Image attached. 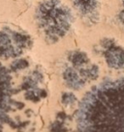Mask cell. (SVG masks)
<instances>
[{
  "instance_id": "obj_1",
  "label": "cell",
  "mask_w": 124,
  "mask_h": 132,
  "mask_svg": "<svg viewBox=\"0 0 124 132\" xmlns=\"http://www.w3.org/2000/svg\"><path fill=\"white\" fill-rule=\"evenodd\" d=\"M80 132H124V78L96 86L78 111Z\"/></svg>"
},
{
  "instance_id": "obj_2",
  "label": "cell",
  "mask_w": 124,
  "mask_h": 132,
  "mask_svg": "<svg viewBox=\"0 0 124 132\" xmlns=\"http://www.w3.org/2000/svg\"><path fill=\"white\" fill-rule=\"evenodd\" d=\"M36 18L49 37H62L69 30L73 15L60 0H45L37 9Z\"/></svg>"
},
{
  "instance_id": "obj_3",
  "label": "cell",
  "mask_w": 124,
  "mask_h": 132,
  "mask_svg": "<svg viewBox=\"0 0 124 132\" xmlns=\"http://www.w3.org/2000/svg\"><path fill=\"white\" fill-rule=\"evenodd\" d=\"M11 77L8 70L0 64V128L7 119L11 105Z\"/></svg>"
},
{
  "instance_id": "obj_4",
  "label": "cell",
  "mask_w": 124,
  "mask_h": 132,
  "mask_svg": "<svg viewBox=\"0 0 124 132\" xmlns=\"http://www.w3.org/2000/svg\"><path fill=\"white\" fill-rule=\"evenodd\" d=\"M12 36L9 30L0 32V56L4 58L16 57L22 53V48L12 44Z\"/></svg>"
},
{
  "instance_id": "obj_5",
  "label": "cell",
  "mask_w": 124,
  "mask_h": 132,
  "mask_svg": "<svg viewBox=\"0 0 124 132\" xmlns=\"http://www.w3.org/2000/svg\"><path fill=\"white\" fill-rule=\"evenodd\" d=\"M107 63L113 69H123L124 68V50L118 46H111L107 50L106 54Z\"/></svg>"
},
{
  "instance_id": "obj_6",
  "label": "cell",
  "mask_w": 124,
  "mask_h": 132,
  "mask_svg": "<svg viewBox=\"0 0 124 132\" xmlns=\"http://www.w3.org/2000/svg\"><path fill=\"white\" fill-rule=\"evenodd\" d=\"M74 6L84 16L93 19L99 9L98 0H74Z\"/></svg>"
},
{
  "instance_id": "obj_7",
  "label": "cell",
  "mask_w": 124,
  "mask_h": 132,
  "mask_svg": "<svg viewBox=\"0 0 124 132\" xmlns=\"http://www.w3.org/2000/svg\"><path fill=\"white\" fill-rule=\"evenodd\" d=\"M64 79L67 82V85L72 89L79 90L84 85L82 79H80L78 73L72 69H67L64 72Z\"/></svg>"
},
{
  "instance_id": "obj_8",
  "label": "cell",
  "mask_w": 124,
  "mask_h": 132,
  "mask_svg": "<svg viewBox=\"0 0 124 132\" xmlns=\"http://www.w3.org/2000/svg\"><path fill=\"white\" fill-rule=\"evenodd\" d=\"M70 61L73 63L74 66H82L84 64H86L88 62L87 56L84 52L81 51H75L72 52L71 55L69 57Z\"/></svg>"
},
{
  "instance_id": "obj_9",
  "label": "cell",
  "mask_w": 124,
  "mask_h": 132,
  "mask_svg": "<svg viewBox=\"0 0 124 132\" xmlns=\"http://www.w3.org/2000/svg\"><path fill=\"white\" fill-rule=\"evenodd\" d=\"M82 72L89 79H96L98 77V67L92 66L91 68H89L87 70H82Z\"/></svg>"
},
{
  "instance_id": "obj_10",
  "label": "cell",
  "mask_w": 124,
  "mask_h": 132,
  "mask_svg": "<svg viewBox=\"0 0 124 132\" xmlns=\"http://www.w3.org/2000/svg\"><path fill=\"white\" fill-rule=\"evenodd\" d=\"M28 66V62L25 61L24 59H19V60H17L15 62L12 64V70H22L26 67Z\"/></svg>"
},
{
  "instance_id": "obj_11",
  "label": "cell",
  "mask_w": 124,
  "mask_h": 132,
  "mask_svg": "<svg viewBox=\"0 0 124 132\" xmlns=\"http://www.w3.org/2000/svg\"><path fill=\"white\" fill-rule=\"evenodd\" d=\"M76 100H77V99H76V96H75L73 94H70V93L64 94L63 96H62V102L64 103L65 105L73 104V103H75Z\"/></svg>"
},
{
  "instance_id": "obj_12",
  "label": "cell",
  "mask_w": 124,
  "mask_h": 132,
  "mask_svg": "<svg viewBox=\"0 0 124 132\" xmlns=\"http://www.w3.org/2000/svg\"><path fill=\"white\" fill-rule=\"evenodd\" d=\"M118 19H120V21L122 23H124V11H121L118 15Z\"/></svg>"
},
{
  "instance_id": "obj_13",
  "label": "cell",
  "mask_w": 124,
  "mask_h": 132,
  "mask_svg": "<svg viewBox=\"0 0 124 132\" xmlns=\"http://www.w3.org/2000/svg\"><path fill=\"white\" fill-rule=\"evenodd\" d=\"M122 1H123V4H124V0H122Z\"/></svg>"
}]
</instances>
